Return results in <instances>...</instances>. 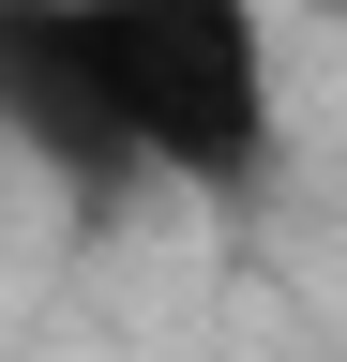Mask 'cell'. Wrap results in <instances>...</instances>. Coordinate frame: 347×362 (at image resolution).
<instances>
[{"label":"cell","mask_w":347,"mask_h":362,"mask_svg":"<svg viewBox=\"0 0 347 362\" xmlns=\"http://www.w3.org/2000/svg\"><path fill=\"white\" fill-rule=\"evenodd\" d=\"M106 151L166 181L272 166V16L257 0H46Z\"/></svg>","instance_id":"obj_1"},{"label":"cell","mask_w":347,"mask_h":362,"mask_svg":"<svg viewBox=\"0 0 347 362\" xmlns=\"http://www.w3.org/2000/svg\"><path fill=\"white\" fill-rule=\"evenodd\" d=\"M0 106H16V136L30 151H61V166H121L106 151V121H91V90H76V61H61V16L46 0H0Z\"/></svg>","instance_id":"obj_2"}]
</instances>
